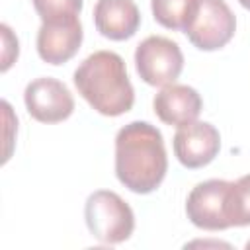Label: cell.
<instances>
[{
  "label": "cell",
  "instance_id": "1",
  "mask_svg": "<svg viewBox=\"0 0 250 250\" xmlns=\"http://www.w3.org/2000/svg\"><path fill=\"white\" fill-rule=\"evenodd\" d=\"M168 170L162 133L148 121H131L115 135V176L135 193L154 191Z\"/></svg>",
  "mask_w": 250,
  "mask_h": 250
},
{
  "label": "cell",
  "instance_id": "2",
  "mask_svg": "<svg viewBox=\"0 0 250 250\" xmlns=\"http://www.w3.org/2000/svg\"><path fill=\"white\" fill-rule=\"evenodd\" d=\"M74 86L98 113L107 117L123 115L135 104L125 61L113 51L88 55L74 70Z\"/></svg>",
  "mask_w": 250,
  "mask_h": 250
},
{
  "label": "cell",
  "instance_id": "3",
  "mask_svg": "<svg viewBox=\"0 0 250 250\" xmlns=\"http://www.w3.org/2000/svg\"><path fill=\"white\" fill-rule=\"evenodd\" d=\"M84 219L90 234L104 244L125 242L135 230V215L129 203L109 189H98L88 195Z\"/></svg>",
  "mask_w": 250,
  "mask_h": 250
},
{
  "label": "cell",
  "instance_id": "4",
  "mask_svg": "<svg viewBox=\"0 0 250 250\" xmlns=\"http://www.w3.org/2000/svg\"><path fill=\"white\" fill-rule=\"evenodd\" d=\"M135 66L141 80L150 86L174 84L184 68V55L176 41L148 35L135 49Z\"/></svg>",
  "mask_w": 250,
  "mask_h": 250
},
{
  "label": "cell",
  "instance_id": "5",
  "mask_svg": "<svg viewBox=\"0 0 250 250\" xmlns=\"http://www.w3.org/2000/svg\"><path fill=\"white\" fill-rule=\"evenodd\" d=\"M236 29V18L225 0H201L199 10L184 31L199 51H217L225 47Z\"/></svg>",
  "mask_w": 250,
  "mask_h": 250
},
{
  "label": "cell",
  "instance_id": "6",
  "mask_svg": "<svg viewBox=\"0 0 250 250\" xmlns=\"http://www.w3.org/2000/svg\"><path fill=\"white\" fill-rule=\"evenodd\" d=\"M229 188L227 180H205L199 182L186 199L188 219L203 230H225L230 227L227 215L229 203Z\"/></svg>",
  "mask_w": 250,
  "mask_h": 250
},
{
  "label": "cell",
  "instance_id": "7",
  "mask_svg": "<svg viewBox=\"0 0 250 250\" xmlns=\"http://www.w3.org/2000/svg\"><path fill=\"white\" fill-rule=\"evenodd\" d=\"M23 102L27 113L39 123H59L74 111V98L70 90L57 78L41 76L25 86Z\"/></svg>",
  "mask_w": 250,
  "mask_h": 250
},
{
  "label": "cell",
  "instance_id": "8",
  "mask_svg": "<svg viewBox=\"0 0 250 250\" xmlns=\"http://www.w3.org/2000/svg\"><path fill=\"white\" fill-rule=\"evenodd\" d=\"M172 145L180 164L195 170L207 166L219 154L221 135L207 121H191L178 127Z\"/></svg>",
  "mask_w": 250,
  "mask_h": 250
},
{
  "label": "cell",
  "instance_id": "9",
  "mask_svg": "<svg viewBox=\"0 0 250 250\" xmlns=\"http://www.w3.org/2000/svg\"><path fill=\"white\" fill-rule=\"evenodd\" d=\"M82 37L84 31L78 18L41 23L37 31V53L49 64H62L78 53Z\"/></svg>",
  "mask_w": 250,
  "mask_h": 250
},
{
  "label": "cell",
  "instance_id": "10",
  "mask_svg": "<svg viewBox=\"0 0 250 250\" xmlns=\"http://www.w3.org/2000/svg\"><path fill=\"white\" fill-rule=\"evenodd\" d=\"M152 107L162 123L182 127L197 119L203 102L195 88L186 84H168L162 86V90L154 96Z\"/></svg>",
  "mask_w": 250,
  "mask_h": 250
},
{
  "label": "cell",
  "instance_id": "11",
  "mask_svg": "<svg viewBox=\"0 0 250 250\" xmlns=\"http://www.w3.org/2000/svg\"><path fill=\"white\" fill-rule=\"evenodd\" d=\"M94 25L104 37L125 41L137 33L141 12L133 0H98L94 6Z\"/></svg>",
  "mask_w": 250,
  "mask_h": 250
},
{
  "label": "cell",
  "instance_id": "12",
  "mask_svg": "<svg viewBox=\"0 0 250 250\" xmlns=\"http://www.w3.org/2000/svg\"><path fill=\"white\" fill-rule=\"evenodd\" d=\"M201 0H150L154 20L166 29L186 31L199 10Z\"/></svg>",
  "mask_w": 250,
  "mask_h": 250
},
{
  "label": "cell",
  "instance_id": "13",
  "mask_svg": "<svg viewBox=\"0 0 250 250\" xmlns=\"http://www.w3.org/2000/svg\"><path fill=\"white\" fill-rule=\"evenodd\" d=\"M227 215L230 227L250 225V174L240 176L236 182H230Z\"/></svg>",
  "mask_w": 250,
  "mask_h": 250
},
{
  "label": "cell",
  "instance_id": "14",
  "mask_svg": "<svg viewBox=\"0 0 250 250\" xmlns=\"http://www.w3.org/2000/svg\"><path fill=\"white\" fill-rule=\"evenodd\" d=\"M84 0H33V8L43 23L66 21L78 18Z\"/></svg>",
  "mask_w": 250,
  "mask_h": 250
},
{
  "label": "cell",
  "instance_id": "15",
  "mask_svg": "<svg viewBox=\"0 0 250 250\" xmlns=\"http://www.w3.org/2000/svg\"><path fill=\"white\" fill-rule=\"evenodd\" d=\"M0 31H2V45H4V51H2V72H6L12 66V62L18 59L20 47H18V37L12 33V29L6 23L0 25Z\"/></svg>",
  "mask_w": 250,
  "mask_h": 250
},
{
  "label": "cell",
  "instance_id": "16",
  "mask_svg": "<svg viewBox=\"0 0 250 250\" xmlns=\"http://www.w3.org/2000/svg\"><path fill=\"white\" fill-rule=\"evenodd\" d=\"M238 4H240V6H244L246 10H250V0H238Z\"/></svg>",
  "mask_w": 250,
  "mask_h": 250
},
{
  "label": "cell",
  "instance_id": "17",
  "mask_svg": "<svg viewBox=\"0 0 250 250\" xmlns=\"http://www.w3.org/2000/svg\"><path fill=\"white\" fill-rule=\"evenodd\" d=\"M246 248H248V250H250V240H248V242H246Z\"/></svg>",
  "mask_w": 250,
  "mask_h": 250
}]
</instances>
